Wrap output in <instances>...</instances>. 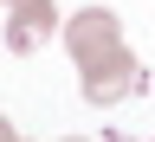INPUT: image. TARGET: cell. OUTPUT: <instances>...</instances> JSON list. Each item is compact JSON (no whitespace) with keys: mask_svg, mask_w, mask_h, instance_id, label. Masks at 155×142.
Listing matches in <instances>:
<instances>
[{"mask_svg":"<svg viewBox=\"0 0 155 142\" xmlns=\"http://www.w3.org/2000/svg\"><path fill=\"white\" fill-rule=\"evenodd\" d=\"M136 142H155V136H136Z\"/></svg>","mask_w":155,"mask_h":142,"instance_id":"7","label":"cell"},{"mask_svg":"<svg viewBox=\"0 0 155 142\" xmlns=\"http://www.w3.org/2000/svg\"><path fill=\"white\" fill-rule=\"evenodd\" d=\"M19 142H26V136H19Z\"/></svg>","mask_w":155,"mask_h":142,"instance_id":"8","label":"cell"},{"mask_svg":"<svg viewBox=\"0 0 155 142\" xmlns=\"http://www.w3.org/2000/svg\"><path fill=\"white\" fill-rule=\"evenodd\" d=\"M0 7H19V0H0Z\"/></svg>","mask_w":155,"mask_h":142,"instance_id":"6","label":"cell"},{"mask_svg":"<svg viewBox=\"0 0 155 142\" xmlns=\"http://www.w3.org/2000/svg\"><path fill=\"white\" fill-rule=\"evenodd\" d=\"M65 52H71V65L78 71H91V65H104L110 52H123V19H116V7H84V13H71L65 19Z\"/></svg>","mask_w":155,"mask_h":142,"instance_id":"2","label":"cell"},{"mask_svg":"<svg viewBox=\"0 0 155 142\" xmlns=\"http://www.w3.org/2000/svg\"><path fill=\"white\" fill-rule=\"evenodd\" d=\"M58 142H91V136H58Z\"/></svg>","mask_w":155,"mask_h":142,"instance_id":"5","label":"cell"},{"mask_svg":"<svg viewBox=\"0 0 155 142\" xmlns=\"http://www.w3.org/2000/svg\"><path fill=\"white\" fill-rule=\"evenodd\" d=\"M142 91H149V71H142V58H136L129 45L110 52L104 65L78 71V97H84L91 110H116V104H129V97H142Z\"/></svg>","mask_w":155,"mask_h":142,"instance_id":"1","label":"cell"},{"mask_svg":"<svg viewBox=\"0 0 155 142\" xmlns=\"http://www.w3.org/2000/svg\"><path fill=\"white\" fill-rule=\"evenodd\" d=\"M0 142H19V129H13V123H7V116H0Z\"/></svg>","mask_w":155,"mask_h":142,"instance_id":"4","label":"cell"},{"mask_svg":"<svg viewBox=\"0 0 155 142\" xmlns=\"http://www.w3.org/2000/svg\"><path fill=\"white\" fill-rule=\"evenodd\" d=\"M52 32H65L58 0H19L7 19V52H39V45H52Z\"/></svg>","mask_w":155,"mask_h":142,"instance_id":"3","label":"cell"}]
</instances>
